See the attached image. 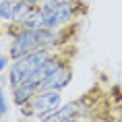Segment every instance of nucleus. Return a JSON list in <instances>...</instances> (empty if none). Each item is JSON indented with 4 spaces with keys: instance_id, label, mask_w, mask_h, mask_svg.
I'll use <instances>...</instances> for the list:
<instances>
[{
    "instance_id": "nucleus-1",
    "label": "nucleus",
    "mask_w": 122,
    "mask_h": 122,
    "mask_svg": "<svg viewBox=\"0 0 122 122\" xmlns=\"http://www.w3.org/2000/svg\"><path fill=\"white\" fill-rule=\"evenodd\" d=\"M56 50L54 48H39V50L29 52V54H25V56H21V58H15L13 62H10V66H8V77H6L8 79V87L13 89L17 85L25 83L27 79L31 77Z\"/></svg>"
},
{
    "instance_id": "nucleus-2",
    "label": "nucleus",
    "mask_w": 122,
    "mask_h": 122,
    "mask_svg": "<svg viewBox=\"0 0 122 122\" xmlns=\"http://www.w3.org/2000/svg\"><path fill=\"white\" fill-rule=\"evenodd\" d=\"M62 106V91L58 89H50V87H41V89L35 93V95L25 103L21 106V116L23 118H46L48 114H52L56 108Z\"/></svg>"
},
{
    "instance_id": "nucleus-3",
    "label": "nucleus",
    "mask_w": 122,
    "mask_h": 122,
    "mask_svg": "<svg viewBox=\"0 0 122 122\" xmlns=\"http://www.w3.org/2000/svg\"><path fill=\"white\" fill-rule=\"evenodd\" d=\"M85 13H87L85 0H60L54 8L52 29H66V27L75 25V21L81 19Z\"/></svg>"
},
{
    "instance_id": "nucleus-4",
    "label": "nucleus",
    "mask_w": 122,
    "mask_h": 122,
    "mask_svg": "<svg viewBox=\"0 0 122 122\" xmlns=\"http://www.w3.org/2000/svg\"><path fill=\"white\" fill-rule=\"evenodd\" d=\"M87 114H91V108L87 106V99H77V102H71V103H62L60 108H56L52 114H48L46 118H41L37 122H64V120L87 116Z\"/></svg>"
},
{
    "instance_id": "nucleus-5",
    "label": "nucleus",
    "mask_w": 122,
    "mask_h": 122,
    "mask_svg": "<svg viewBox=\"0 0 122 122\" xmlns=\"http://www.w3.org/2000/svg\"><path fill=\"white\" fill-rule=\"evenodd\" d=\"M72 81V64L71 60L68 62H64V64L60 66L54 75L50 77V81L46 83V87H50V89H58V91H64L68 85H71Z\"/></svg>"
},
{
    "instance_id": "nucleus-6",
    "label": "nucleus",
    "mask_w": 122,
    "mask_h": 122,
    "mask_svg": "<svg viewBox=\"0 0 122 122\" xmlns=\"http://www.w3.org/2000/svg\"><path fill=\"white\" fill-rule=\"evenodd\" d=\"M37 91L39 89L35 87V85H31L29 81H25V83H21V85H17V87L10 89V99H13V103L17 106V108H21V106H25Z\"/></svg>"
},
{
    "instance_id": "nucleus-7",
    "label": "nucleus",
    "mask_w": 122,
    "mask_h": 122,
    "mask_svg": "<svg viewBox=\"0 0 122 122\" xmlns=\"http://www.w3.org/2000/svg\"><path fill=\"white\" fill-rule=\"evenodd\" d=\"M31 4H27V2H23V0H19V2H15V19H13V27H21L23 23H25L27 19H29V15L33 13Z\"/></svg>"
},
{
    "instance_id": "nucleus-8",
    "label": "nucleus",
    "mask_w": 122,
    "mask_h": 122,
    "mask_svg": "<svg viewBox=\"0 0 122 122\" xmlns=\"http://www.w3.org/2000/svg\"><path fill=\"white\" fill-rule=\"evenodd\" d=\"M13 19H15V2L2 0V2H0V23L10 27L13 25Z\"/></svg>"
},
{
    "instance_id": "nucleus-9",
    "label": "nucleus",
    "mask_w": 122,
    "mask_h": 122,
    "mask_svg": "<svg viewBox=\"0 0 122 122\" xmlns=\"http://www.w3.org/2000/svg\"><path fill=\"white\" fill-rule=\"evenodd\" d=\"M6 112H8V102H6V95H4V89H0V122L6 116Z\"/></svg>"
},
{
    "instance_id": "nucleus-10",
    "label": "nucleus",
    "mask_w": 122,
    "mask_h": 122,
    "mask_svg": "<svg viewBox=\"0 0 122 122\" xmlns=\"http://www.w3.org/2000/svg\"><path fill=\"white\" fill-rule=\"evenodd\" d=\"M10 62H13V58L8 56V54H0V75L10 66Z\"/></svg>"
},
{
    "instance_id": "nucleus-11",
    "label": "nucleus",
    "mask_w": 122,
    "mask_h": 122,
    "mask_svg": "<svg viewBox=\"0 0 122 122\" xmlns=\"http://www.w3.org/2000/svg\"><path fill=\"white\" fill-rule=\"evenodd\" d=\"M64 122H87V116H79V118H71V120H64ZM91 122V120H89Z\"/></svg>"
},
{
    "instance_id": "nucleus-12",
    "label": "nucleus",
    "mask_w": 122,
    "mask_h": 122,
    "mask_svg": "<svg viewBox=\"0 0 122 122\" xmlns=\"http://www.w3.org/2000/svg\"><path fill=\"white\" fill-rule=\"evenodd\" d=\"M91 122H106V120H91Z\"/></svg>"
},
{
    "instance_id": "nucleus-13",
    "label": "nucleus",
    "mask_w": 122,
    "mask_h": 122,
    "mask_svg": "<svg viewBox=\"0 0 122 122\" xmlns=\"http://www.w3.org/2000/svg\"><path fill=\"white\" fill-rule=\"evenodd\" d=\"M0 33H2V23H0Z\"/></svg>"
},
{
    "instance_id": "nucleus-14",
    "label": "nucleus",
    "mask_w": 122,
    "mask_h": 122,
    "mask_svg": "<svg viewBox=\"0 0 122 122\" xmlns=\"http://www.w3.org/2000/svg\"><path fill=\"white\" fill-rule=\"evenodd\" d=\"M0 2H2V0H0Z\"/></svg>"
}]
</instances>
